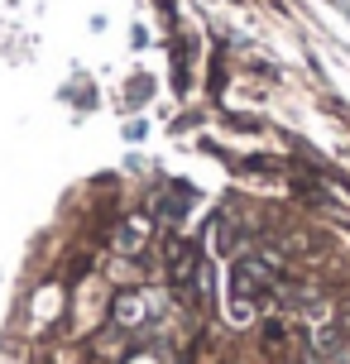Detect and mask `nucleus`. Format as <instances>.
Returning a JSON list of instances; mask_svg holds the SVG:
<instances>
[{
    "mask_svg": "<svg viewBox=\"0 0 350 364\" xmlns=\"http://www.w3.org/2000/svg\"><path fill=\"white\" fill-rule=\"evenodd\" d=\"M269 283H274V264L269 259H240L235 264V307L250 311V302L264 297Z\"/></svg>",
    "mask_w": 350,
    "mask_h": 364,
    "instance_id": "f257e3e1",
    "label": "nucleus"
},
{
    "mask_svg": "<svg viewBox=\"0 0 350 364\" xmlns=\"http://www.w3.org/2000/svg\"><path fill=\"white\" fill-rule=\"evenodd\" d=\"M139 240H149V220L144 216H129L125 230H120V250H139Z\"/></svg>",
    "mask_w": 350,
    "mask_h": 364,
    "instance_id": "f03ea898",
    "label": "nucleus"
}]
</instances>
